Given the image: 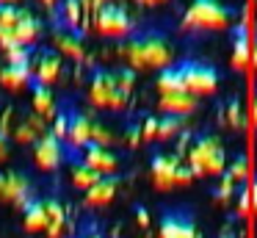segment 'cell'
Wrapping results in <instances>:
<instances>
[{
    "label": "cell",
    "instance_id": "cell-1",
    "mask_svg": "<svg viewBox=\"0 0 257 238\" xmlns=\"http://www.w3.org/2000/svg\"><path fill=\"white\" fill-rule=\"evenodd\" d=\"M122 55L127 58L130 69H166L172 66V44L161 31H141L124 42Z\"/></svg>",
    "mask_w": 257,
    "mask_h": 238
},
{
    "label": "cell",
    "instance_id": "cell-2",
    "mask_svg": "<svg viewBox=\"0 0 257 238\" xmlns=\"http://www.w3.org/2000/svg\"><path fill=\"white\" fill-rule=\"evenodd\" d=\"M188 166L196 177L202 175H224L227 172V152L221 141L213 133H199L194 136L188 147Z\"/></svg>",
    "mask_w": 257,
    "mask_h": 238
},
{
    "label": "cell",
    "instance_id": "cell-3",
    "mask_svg": "<svg viewBox=\"0 0 257 238\" xmlns=\"http://www.w3.org/2000/svg\"><path fill=\"white\" fill-rule=\"evenodd\" d=\"M235 11L221 0H191L183 14V25L194 31H224L232 25Z\"/></svg>",
    "mask_w": 257,
    "mask_h": 238
},
{
    "label": "cell",
    "instance_id": "cell-4",
    "mask_svg": "<svg viewBox=\"0 0 257 238\" xmlns=\"http://www.w3.org/2000/svg\"><path fill=\"white\" fill-rule=\"evenodd\" d=\"M152 183H155L158 191H169V188H177V186H188L194 180V172H191L188 164L177 158L174 152H155L152 155Z\"/></svg>",
    "mask_w": 257,
    "mask_h": 238
},
{
    "label": "cell",
    "instance_id": "cell-5",
    "mask_svg": "<svg viewBox=\"0 0 257 238\" xmlns=\"http://www.w3.org/2000/svg\"><path fill=\"white\" fill-rule=\"evenodd\" d=\"M89 100L97 105V108H124L130 100V94L119 92L116 86V77H113V69H94L91 75V83H89Z\"/></svg>",
    "mask_w": 257,
    "mask_h": 238
},
{
    "label": "cell",
    "instance_id": "cell-6",
    "mask_svg": "<svg viewBox=\"0 0 257 238\" xmlns=\"http://www.w3.org/2000/svg\"><path fill=\"white\" fill-rule=\"evenodd\" d=\"M183 86L188 94L199 97V94H213L218 89V72L216 66L205 64V61H180L177 64Z\"/></svg>",
    "mask_w": 257,
    "mask_h": 238
},
{
    "label": "cell",
    "instance_id": "cell-7",
    "mask_svg": "<svg viewBox=\"0 0 257 238\" xmlns=\"http://www.w3.org/2000/svg\"><path fill=\"white\" fill-rule=\"evenodd\" d=\"M91 22H94V28L102 36H111V39H130L133 36V20H130V14L119 3L100 6L94 11V17H91Z\"/></svg>",
    "mask_w": 257,
    "mask_h": 238
},
{
    "label": "cell",
    "instance_id": "cell-8",
    "mask_svg": "<svg viewBox=\"0 0 257 238\" xmlns=\"http://www.w3.org/2000/svg\"><path fill=\"white\" fill-rule=\"evenodd\" d=\"M158 238H202V230L188 208H166L158 221Z\"/></svg>",
    "mask_w": 257,
    "mask_h": 238
},
{
    "label": "cell",
    "instance_id": "cell-9",
    "mask_svg": "<svg viewBox=\"0 0 257 238\" xmlns=\"http://www.w3.org/2000/svg\"><path fill=\"white\" fill-rule=\"evenodd\" d=\"M64 155H67V147H64L61 138H56L50 130L42 133L39 138L34 141V158H36V166L42 172H53L61 166Z\"/></svg>",
    "mask_w": 257,
    "mask_h": 238
},
{
    "label": "cell",
    "instance_id": "cell-10",
    "mask_svg": "<svg viewBox=\"0 0 257 238\" xmlns=\"http://www.w3.org/2000/svg\"><path fill=\"white\" fill-rule=\"evenodd\" d=\"M31 197H34V191H31L28 175H23V172H17V169L0 172V199H3V202H14V205L23 208Z\"/></svg>",
    "mask_w": 257,
    "mask_h": 238
},
{
    "label": "cell",
    "instance_id": "cell-11",
    "mask_svg": "<svg viewBox=\"0 0 257 238\" xmlns=\"http://www.w3.org/2000/svg\"><path fill=\"white\" fill-rule=\"evenodd\" d=\"M61 66H64V58L56 53V47H42V50H36L34 58H31V72H34V81L45 83V86H50V83L58 81Z\"/></svg>",
    "mask_w": 257,
    "mask_h": 238
},
{
    "label": "cell",
    "instance_id": "cell-12",
    "mask_svg": "<svg viewBox=\"0 0 257 238\" xmlns=\"http://www.w3.org/2000/svg\"><path fill=\"white\" fill-rule=\"evenodd\" d=\"M67 111V141L72 149H86L91 144V130H94V119L75 108H64Z\"/></svg>",
    "mask_w": 257,
    "mask_h": 238
},
{
    "label": "cell",
    "instance_id": "cell-13",
    "mask_svg": "<svg viewBox=\"0 0 257 238\" xmlns=\"http://www.w3.org/2000/svg\"><path fill=\"white\" fill-rule=\"evenodd\" d=\"M45 213H47V238H67L69 232V213L58 197H45Z\"/></svg>",
    "mask_w": 257,
    "mask_h": 238
},
{
    "label": "cell",
    "instance_id": "cell-14",
    "mask_svg": "<svg viewBox=\"0 0 257 238\" xmlns=\"http://www.w3.org/2000/svg\"><path fill=\"white\" fill-rule=\"evenodd\" d=\"M83 164L91 166L97 175H116V166H119V158L111 152L108 147H100V144H89L83 149Z\"/></svg>",
    "mask_w": 257,
    "mask_h": 238
},
{
    "label": "cell",
    "instance_id": "cell-15",
    "mask_svg": "<svg viewBox=\"0 0 257 238\" xmlns=\"http://www.w3.org/2000/svg\"><path fill=\"white\" fill-rule=\"evenodd\" d=\"M53 42H56V53L67 55L72 61H83L86 50H83V33L80 31H69V28H58L53 33Z\"/></svg>",
    "mask_w": 257,
    "mask_h": 238
},
{
    "label": "cell",
    "instance_id": "cell-16",
    "mask_svg": "<svg viewBox=\"0 0 257 238\" xmlns=\"http://www.w3.org/2000/svg\"><path fill=\"white\" fill-rule=\"evenodd\" d=\"M199 105V100L188 92H180V94H161V114H169V116H191Z\"/></svg>",
    "mask_w": 257,
    "mask_h": 238
},
{
    "label": "cell",
    "instance_id": "cell-17",
    "mask_svg": "<svg viewBox=\"0 0 257 238\" xmlns=\"http://www.w3.org/2000/svg\"><path fill=\"white\" fill-rule=\"evenodd\" d=\"M116 186H119V177L116 175L100 177V180H97L89 191H86L83 202L89 205V208H102V205H108L113 197H116Z\"/></svg>",
    "mask_w": 257,
    "mask_h": 238
},
{
    "label": "cell",
    "instance_id": "cell-18",
    "mask_svg": "<svg viewBox=\"0 0 257 238\" xmlns=\"http://www.w3.org/2000/svg\"><path fill=\"white\" fill-rule=\"evenodd\" d=\"M14 39H17L20 44H34L36 39H39V33H42V22H39V17L34 14L31 9H20V20H17V25H14Z\"/></svg>",
    "mask_w": 257,
    "mask_h": 238
},
{
    "label": "cell",
    "instance_id": "cell-19",
    "mask_svg": "<svg viewBox=\"0 0 257 238\" xmlns=\"http://www.w3.org/2000/svg\"><path fill=\"white\" fill-rule=\"evenodd\" d=\"M28 89L34 94V114H39L42 119H53L58 114V108H56V97H53L50 86H45L39 81H31Z\"/></svg>",
    "mask_w": 257,
    "mask_h": 238
},
{
    "label": "cell",
    "instance_id": "cell-20",
    "mask_svg": "<svg viewBox=\"0 0 257 238\" xmlns=\"http://www.w3.org/2000/svg\"><path fill=\"white\" fill-rule=\"evenodd\" d=\"M23 224L28 232H45L47 227V213H45V199L31 197L23 205Z\"/></svg>",
    "mask_w": 257,
    "mask_h": 238
},
{
    "label": "cell",
    "instance_id": "cell-21",
    "mask_svg": "<svg viewBox=\"0 0 257 238\" xmlns=\"http://www.w3.org/2000/svg\"><path fill=\"white\" fill-rule=\"evenodd\" d=\"M251 58V42H249V31H246V22L235 28L232 36V66L235 69H243Z\"/></svg>",
    "mask_w": 257,
    "mask_h": 238
},
{
    "label": "cell",
    "instance_id": "cell-22",
    "mask_svg": "<svg viewBox=\"0 0 257 238\" xmlns=\"http://www.w3.org/2000/svg\"><path fill=\"white\" fill-rule=\"evenodd\" d=\"M218 122L235 127V130H243L246 127V114H243V105H240L238 97H227L218 105Z\"/></svg>",
    "mask_w": 257,
    "mask_h": 238
},
{
    "label": "cell",
    "instance_id": "cell-23",
    "mask_svg": "<svg viewBox=\"0 0 257 238\" xmlns=\"http://www.w3.org/2000/svg\"><path fill=\"white\" fill-rule=\"evenodd\" d=\"M42 133H47L45 130V119H42L39 114H31V116H23V122L14 127V141L31 144V141H36Z\"/></svg>",
    "mask_w": 257,
    "mask_h": 238
},
{
    "label": "cell",
    "instance_id": "cell-24",
    "mask_svg": "<svg viewBox=\"0 0 257 238\" xmlns=\"http://www.w3.org/2000/svg\"><path fill=\"white\" fill-rule=\"evenodd\" d=\"M31 81H34V72H31V66H14V64H6L0 66V83L6 89H25L31 86Z\"/></svg>",
    "mask_w": 257,
    "mask_h": 238
},
{
    "label": "cell",
    "instance_id": "cell-25",
    "mask_svg": "<svg viewBox=\"0 0 257 238\" xmlns=\"http://www.w3.org/2000/svg\"><path fill=\"white\" fill-rule=\"evenodd\" d=\"M188 125V116H169L161 114L158 116V130H155V141H169V138H177L180 133Z\"/></svg>",
    "mask_w": 257,
    "mask_h": 238
},
{
    "label": "cell",
    "instance_id": "cell-26",
    "mask_svg": "<svg viewBox=\"0 0 257 238\" xmlns=\"http://www.w3.org/2000/svg\"><path fill=\"white\" fill-rule=\"evenodd\" d=\"M158 92H161V94H180V92H185L177 64L161 69V75H158Z\"/></svg>",
    "mask_w": 257,
    "mask_h": 238
},
{
    "label": "cell",
    "instance_id": "cell-27",
    "mask_svg": "<svg viewBox=\"0 0 257 238\" xmlns=\"http://www.w3.org/2000/svg\"><path fill=\"white\" fill-rule=\"evenodd\" d=\"M100 177L102 175H97V172L91 169V166H86L83 161H75V164H72V183L78 188H83V191H89V188L94 186Z\"/></svg>",
    "mask_w": 257,
    "mask_h": 238
},
{
    "label": "cell",
    "instance_id": "cell-28",
    "mask_svg": "<svg viewBox=\"0 0 257 238\" xmlns=\"http://www.w3.org/2000/svg\"><path fill=\"white\" fill-rule=\"evenodd\" d=\"M3 53V58H6V64H14V66H31V58H34V50L28 47V44H12V47H3L0 50Z\"/></svg>",
    "mask_w": 257,
    "mask_h": 238
},
{
    "label": "cell",
    "instance_id": "cell-29",
    "mask_svg": "<svg viewBox=\"0 0 257 238\" xmlns=\"http://www.w3.org/2000/svg\"><path fill=\"white\" fill-rule=\"evenodd\" d=\"M227 175L232 177L238 186H246V177H249V158H246L243 152L235 155V161L227 166Z\"/></svg>",
    "mask_w": 257,
    "mask_h": 238
},
{
    "label": "cell",
    "instance_id": "cell-30",
    "mask_svg": "<svg viewBox=\"0 0 257 238\" xmlns=\"http://www.w3.org/2000/svg\"><path fill=\"white\" fill-rule=\"evenodd\" d=\"M113 77H116L119 92L133 94V86H136V69H130V66H122V69H113Z\"/></svg>",
    "mask_w": 257,
    "mask_h": 238
},
{
    "label": "cell",
    "instance_id": "cell-31",
    "mask_svg": "<svg viewBox=\"0 0 257 238\" xmlns=\"http://www.w3.org/2000/svg\"><path fill=\"white\" fill-rule=\"evenodd\" d=\"M232 191H235V180L224 172V177H221V183H218L216 188H213V199H218V202H229V197H232Z\"/></svg>",
    "mask_w": 257,
    "mask_h": 238
},
{
    "label": "cell",
    "instance_id": "cell-32",
    "mask_svg": "<svg viewBox=\"0 0 257 238\" xmlns=\"http://www.w3.org/2000/svg\"><path fill=\"white\" fill-rule=\"evenodd\" d=\"M113 141V133L108 130L102 122L94 119V130H91V144H100V147H108V144Z\"/></svg>",
    "mask_w": 257,
    "mask_h": 238
},
{
    "label": "cell",
    "instance_id": "cell-33",
    "mask_svg": "<svg viewBox=\"0 0 257 238\" xmlns=\"http://www.w3.org/2000/svg\"><path fill=\"white\" fill-rule=\"evenodd\" d=\"M133 213H136V221H139V224L147 230V227H150V221H152L150 219V210H147L144 205H133Z\"/></svg>",
    "mask_w": 257,
    "mask_h": 238
},
{
    "label": "cell",
    "instance_id": "cell-34",
    "mask_svg": "<svg viewBox=\"0 0 257 238\" xmlns=\"http://www.w3.org/2000/svg\"><path fill=\"white\" fill-rule=\"evenodd\" d=\"M75 238H102V232H100V227H97L94 221H91V224H86V227H83V230H80Z\"/></svg>",
    "mask_w": 257,
    "mask_h": 238
},
{
    "label": "cell",
    "instance_id": "cell-35",
    "mask_svg": "<svg viewBox=\"0 0 257 238\" xmlns=\"http://www.w3.org/2000/svg\"><path fill=\"white\" fill-rule=\"evenodd\" d=\"M127 144H141V125H130L127 127Z\"/></svg>",
    "mask_w": 257,
    "mask_h": 238
},
{
    "label": "cell",
    "instance_id": "cell-36",
    "mask_svg": "<svg viewBox=\"0 0 257 238\" xmlns=\"http://www.w3.org/2000/svg\"><path fill=\"white\" fill-rule=\"evenodd\" d=\"M9 158V136L3 130H0V164Z\"/></svg>",
    "mask_w": 257,
    "mask_h": 238
},
{
    "label": "cell",
    "instance_id": "cell-37",
    "mask_svg": "<svg viewBox=\"0 0 257 238\" xmlns=\"http://www.w3.org/2000/svg\"><path fill=\"white\" fill-rule=\"evenodd\" d=\"M249 199H251V208H257V177L251 180V186H249Z\"/></svg>",
    "mask_w": 257,
    "mask_h": 238
},
{
    "label": "cell",
    "instance_id": "cell-38",
    "mask_svg": "<svg viewBox=\"0 0 257 238\" xmlns=\"http://www.w3.org/2000/svg\"><path fill=\"white\" fill-rule=\"evenodd\" d=\"M251 64H254V72H257V39H254V44H251Z\"/></svg>",
    "mask_w": 257,
    "mask_h": 238
},
{
    "label": "cell",
    "instance_id": "cell-39",
    "mask_svg": "<svg viewBox=\"0 0 257 238\" xmlns=\"http://www.w3.org/2000/svg\"><path fill=\"white\" fill-rule=\"evenodd\" d=\"M42 3H45V9H56V6L61 3V0H42Z\"/></svg>",
    "mask_w": 257,
    "mask_h": 238
},
{
    "label": "cell",
    "instance_id": "cell-40",
    "mask_svg": "<svg viewBox=\"0 0 257 238\" xmlns=\"http://www.w3.org/2000/svg\"><path fill=\"white\" fill-rule=\"evenodd\" d=\"M136 3H139V6H147V9H150V6H158V0H136Z\"/></svg>",
    "mask_w": 257,
    "mask_h": 238
},
{
    "label": "cell",
    "instance_id": "cell-41",
    "mask_svg": "<svg viewBox=\"0 0 257 238\" xmlns=\"http://www.w3.org/2000/svg\"><path fill=\"white\" fill-rule=\"evenodd\" d=\"M3 6H23V0H0Z\"/></svg>",
    "mask_w": 257,
    "mask_h": 238
},
{
    "label": "cell",
    "instance_id": "cell-42",
    "mask_svg": "<svg viewBox=\"0 0 257 238\" xmlns=\"http://www.w3.org/2000/svg\"><path fill=\"white\" fill-rule=\"evenodd\" d=\"M251 119H254V125H257V100H254V105H251Z\"/></svg>",
    "mask_w": 257,
    "mask_h": 238
},
{
    "label": "cell",
    "instance_id": "cell-43",
    "mask_svg": "<svg viewBox=\"0 0 257 238\" xmlns=\"http://www.w3.org/2000/svg\"><path fill=\"white\" fill-rule=\"evenodd\" d=\"M105 3H113V0H94V6L100 9V6H105Z\"/></svg>",
    "mask_w": 257,
    "mask_h": 238
},
{
    "label": "cell",
    "instance_id": "cell-44",
    "mask_svg": "<svg viewBox=\"0 0 257 238\" xmlns=\"http://www.w3.org/2000/svg\"><path fill=\"white\" fill-rule=\"evenodd\" d=\"M221 238H235V235H232V232H229V230H227V232H224V235H221Z\"/></svg>",
    "mask_w": 257,
    "mask_h": 238
},
{
    "label": "cell",
    "instance_id": "cell-45",
    "mask_svg": "<svg viewBox=\"0 0 257 238\" xmlns=\"http://www.w3.org/2000/svg\"><path fill=\"white\" fill-rule=\"evenodd\" d=\"M158 3H166V0H158Z\"/></svg>",
    "mask_w": 257,
    "mask_h": 238
}]
</instances>
